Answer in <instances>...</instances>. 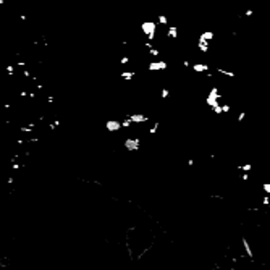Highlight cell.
<instances>
[{
    "label": "cell",
    "mask_w": 270,
    "mask_h": 270,
    "mask_svg": "<svg viewBox=\"0 0 270 270\" xmlns=\"http://www.w3.org/2000/svg\"><path fill=\"white\" fill-rule=\"evenodd\" d=\"M238 170H241L243 173H249L252 170V164H244V165H240L238 167Z\"/></svg>",
    "instance_id": "13"
},
{
    "label": "cell",
    "mask_w": 270,
    "mask_h": 270,
    "mask_svg": "<svg viewBox=\"0 0 270 270\" xmlns=\"http://www.w3.org/2000/svg\"><path fill=\"white\" fill-rule=\"evenodd\" d=\"M105 128L109 131H120L122 130V122H118V120H109V122L105 123Z\"/></svg>",
    "instance_id": "4"
},
{
    "label": "cell",
    "mask_w": 270,
    "mask_h": 270,
    "mask_svg": "<svg viewBox=\"0 0 270 270\" xmlns=\"http://www.w3.org/2000/svg\"><path fill=\"white\" fill-rule=\"evenodd\" d=\"M230 110H231V107L228 105V104H222V112L223 113H228Z\"/></svg>",
    "instance_id": "21"
},
{
    "label": "cell",
    "mask_w": 270,
    "mask_h": 270,
    "mask_svg": "<svg viewBox=\"0 0 270 270\" xmlns=\"http://www.w3.org/2000/svg\"><path fill=\"white\" fill-rule=\"evenodd\" d=\"M139 143L141 141L138 139V138H134V139H126L125 147H126L128 151H138V149H139Z\"/></svg>",
    "instance_id": "5"
},
{
    "label": "cell",
    "mask_w": 270,
    "mask_h": 270,
    "mask_svg": "<svg viewBox=\"0 0 270 270\" xmlns=\"http://www.w3.org/2000/svg\"><path fill=\"white\" fill-rule=\"evenodd\" d=\"M217 73H219V75H223V76H228V78H235V76H236V75L233 73V71H228V70H225V68H220V67L217 68Z\"/></svg>",
    "instance_id": "12"
},
{
    "label": "cell",
    "mask_w": 270,
    "mask_h": 270,
    "mask_svg": "<svg viewBox=\"0 0 270 270\" xmlns=\"http://www.w3.org/2000/svg\"><path fill=\"white\" fill-rule=\"evenodd\" d=\"M134 75H136L134 71H125V73H122V78L126 79V81H130V79H133Z\"/></svg>",
    "instance_id": "14"
},
{
    "label": "cell",
    "mask_w": 270,
    "mask_h": 270,
    "mask_svg": "<svg viewBox=\"0 0 270 270\" xmlns=\"http://www.w3.org/2000/svg\"><path fill=\"white\" fill-rule=\"evenodd\" d=\"M212 110H214V113H215V115H222V113H223V112H222V104H219V105H215Z\"/></svg>",
    "instance_id": "17"
},
{
    "label": "cell",
    "mask_w": 270,
    "mask_h": 270,
    "mask_svg": "<svg viewBox=\"0 0 270 270\" xmlns=\"http://www.w3.org/2000/svg\"><path fill=\"white\" fill-rule=\"evenodd\" d=\"M244 15L248 16V18H251V16L254 15V10H252V8H248V10H246V12H244Z\"/></svg>",
    "instance_id": "23"
},
{
    "label": "cell",
    "mask_w": 270,
    "mask_h": 270,
    "mask_svg": "<svg viewBox=\"0 0 270 270\" xmlns=\"http://www.w3.org/2000/svg\"><path fill=\"white\" fill-rule=\"evenodd\" d=\"M197 49H199L201 52H204V54H207V52H209V49H210V46H209V42H207V41L197 39Z\"/></svg>",
    "instance_id": "10"
},
{
    "label": "cell",
    "mask_w": 270,
    "mask_h": 270,
    "mask_svg": "<svg viewBox=\"0 0 270 270\" xmlns=\"http://www.w3.org/2000/svg\"><path fill=\"white\" fill-rule=\"evenodd\" d=\"M241 243H243V248H244L246 254H248V257L249 259H254V251H252V248H251V244H249L248 238L243 236V238H241Z\"/></svg>",
    "instance_id": "6"
},
{
    "label": "cell",
    "mask_w": 270,
    "mask_h": 270,
    "mask_svg": "<svg viewBox=\"0 0 270 270\" xmlns=\"http://www.w3.org/2000/svg\"><path fill=\"white\" fill-rule=\"evenodd\" d=\"M131 123H146L149 120V117L143 115V113H134V115H130Z\"/></svg>",
    "instance_id": "7"
},
{
    "label": "cell",
    "mask_w": 270,
    "mask_h": 270,
    "mask_svg": "<svg viewBox=\"0 0 270 270\" xmlns=\"http://www.w3.org/2000/svg\"><path fill=\"white\" fill-rule=\"evenodd\" d=\"M220 100H222V94H220L219 88L214 86V88L210 89V92L207 94V97H206V104H207V107L214 109L215 105H219V104H220Z\"/></svg>",
    "instance_id": "1"
},
{
    "label": "cell",
    "mask_w": 270,
    "mask_h": 270,
    "mask_svg": "<svg viewBox=\"0 0 270 270\" xmlns=\"http://www.w3.org/2000/svg\"><path fill=\"white\" fill-rule=\"evenodd\" d=\"M155 21H144L143 26H141V29H143V34H146L149 41H154L155 39Z\"/></svg>",
    "instance_id": "2"
},
{
    "label": "cell",
    "mask_w": 270,
    "mask_h": 270,
    "mask_svg": "<svg viewBox=\"0 0 270 270\" xmlns=\"http://www.w3.org/2000/svg\"><path fill=\"white\" fill-rule=\"evenodd\" d=\"M262 204H264V206H269V204H270V197H269V194L264 196V199H262Z\"/></svg>",
    "instance_id": "24"
},
{
    "label": "cell",
    "mask_w": 270,
    "mask_h": 270,
    "mask_svg": "<svg viewBox=\"0 0 270 270\" xmlns=\"http://www.w3.org/2000/svg\"><path fill=\"white\" fill-rule=\"evenodd\" d=\"M214 37H215V34H214L212 31H204V33L199 36V39L201 41H207V42H209V41H212Z\"/></svg>",
    "instance_id": "11"
},
{
    "label": "cell",
    "mask_w": 270,
    "mask_h": 270,
    "mask_svg": "<svg viewBox=\"0 0 270 270\" xmlns=\"http://www.w3.org/2000/svg\"><path fill=\"white\" fill-rule=\"evenodd\" d=\"M167 37L168 39H176V37H178V26H168Z\"/></svg>",
    "instance_id": "9"
},
{
    "label": "cell",
    "mask_w": 270,
    "mask_h": 270,
    "mask_svg": "<svg viewBox=\"0 0 270 270\" xmlns=\"http://www.w3.org/2000/svg\"><path fill=\"white\" fill-rule=\"evenodd\" d=\"M159 25L167 26V25H168V18H167L165 15H159Z\"/></svg>",
    "instance_id": "15"
},
{
    "label": "cell",
    "mask_w": 270,
    "mask_h": 270,
    "mask_svg": "<svg viewBox=\"0 0 270 270\" xmlns=\"http://www.w3.org/2000/svg\"><path fill=\"white\" fill-rule=\"evenodd\" d=\"M168 68V63L164 60L160 62H151V63L147 65V70L149 71H160V70H167Z\"/></svg>",
    "instance_id": "3"
},
{
    "label": "cell",
    "mask_w": 270,
    "mask_h": 270,
    "mask_svg": "<svg viewBox=\"0 0 270 270\" xmlns=\"http://www.w3.org/2000/svg\"><path fill=\"white\" fill-rule=\"evenodd\" d=\"M144 47L151 50V49H152V41H147V42H144Z\"/></svg>",
    "instance_id": "26"
},
{
    "label": "cell",
    "mask_w": 270,
    "mask_h": 270,
    "mask_svg": "<svg viewBox=\"0 0 270 270\" xmlns=\"http://www.w3.org/2000/svg\"><path fill=\"white\" fill-rule=\"evenodd\" d=\"M157 128H159V123H157V122H155V125H154V126H152V128H151V130H149V133H151V134H154V133H155V131H157Z\"/></svg>",
    "instance_id": "25"
},
{
    "label": "cell",
    "mask_w": 270,
    "mask_h": 270,
    "mask_svg": "<svg viewBox=\"0 0 270 270\" xmlns=\"http://www.w3.org/2000/svg\"><path fill=\"white\" fill-rule=\"evenodd\" d=\"M149 54H151L152 57H159V55H160V52H159V49H155V47H152V49L149 50Z\"/></svg>",
    "instance_id": "20"
},
{
    "label": "cell",
    "mask_w": 270,
    "mask_h": 270,
    "mask_svg": "<svg viewBox=\"0 0 270 270\" xmlns=\"http://www.w3.org/2000/svg\"><path fill=\"white\" fill-rule=\"evenodd\" d=\"M130 125H131V120H130V117H128V118H125L122 122V128H130Z\"/></svg>",
    "instance_id": "19"
},
{
    "label": "cell",
    "mask_w": 270,
    "mask_h": 270,
    "mask_svg": "<svg viewBox=\"0 0 270 270\" xmlns=\"http://www.w3.org/2000/svg\"><path fill=\"white\" fill-rule=\"evenodd\" d=\"M160 97H162V99H168V97H170V91H168V89H162Z\"/></svg>",
    "instance_id": "16"
},
{
    "label": "cell",
    "mask_w": 270,
    "mask_h": 270,
    "mask_svg": "<svg viewBox=\"0 0 270 270\" xmlns=\"http://www.w3.org/2000/svg\"><path fill=\"white\" fill-rule=\"evenodd\" d=\"M128 62H130V58H128V57H123L122 58V65H126Z\"/></svg>",
    "instance_id": "29"
},
{
    "label": "cell",
    "mask_w": 270,
    "mask_h": 270,
    "mask_svg": "<svg viewBox=\"0 0 270 270\" xmlns=\"http://www.w3.org/2000/svg\"><path fill=\"white\" fill-rule=\"evenodd\" d=\"M191 68L196 73H207L209 71V65H204V63H194V65H191Z\"/></svg>",
    "instance_id": "8"
},
{
    "label": "cell",
    "mask_w": 270,
    "mask_h": 270,
    "mask_svg": "<svg viewBox=\"0 0 270 270\" xmlns=\"http://www.w3.org/2000/svg\"><path fill=\"white\" fill-rule=\"evenodd\" d=\"M244 118H246V112H240V115H238V118H236V120L241 123V122H244Z\"/></svg>",
    "instance_id": "22"
},
{
    "label": "cell",
    "mask_w": 270,
    "mask_h": 270,
    "mask_svg": "<svg viewBox=\"0 0 270 270\" xmlns=\"http://www.w3.org/2000/svg\"><path fill=\"white\" fill-rule=\"evenodd\" d=\"M241 180H243V181H249V173H243Z\"/></svg>",
    "instance_id": "27"
},
{
    "label": "cell",
    "mask_w": 270,
    "mask_h": 270,
    "mask_svg": "<svg viewBox=\"0 0 270 270\" xmlns=\"http://www.w3.org/2000/svg\"><path fill=\"white\" fill-rule=\"evenodd\" d=\"M183 67H185V68H189V67H191V63H189V60H185V62H183Z\"/></svg>",
    "instance_id": "28"
},
{
    "label": "cell",
    "mask_w": 270,
    "mask_h": 270,
    "mask_svg": "<svg viewBox=\"0 0 270 270\" xmlns=\"http://www.w3.org/2000/svg\"><path fill=\"white\" fill-rule=\"evenodd\" d=\"M262 189H264L265 194L270 196V183H264V185H262Z\"/></svg>",
    "instance_id": "18"
},
{
    "label": "cell",
    "mask_w": 270,
    "mask_h": 270,
    "mask_svg": "<svg viewBox=\"0 0 270 270\" xmlns=\"http://www.w3.org/2000/svg\"><path fill=\"white\" fill-rule=\"evenodd\" d=\"M188 165H189V167H193V165H194V159H189V160H188Z\"/></svg>",
    "instance_id": "30"
}]
</instances>
